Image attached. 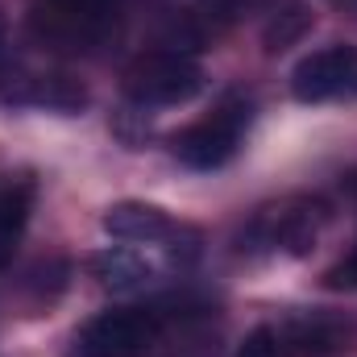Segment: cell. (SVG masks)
I'll use <instances>...</instances> for the list:
<instances>
[{
	"label": "cell",
	"instance_id": "cell-1",
	"mask_svg": "<svg viewBox=\"0 0 357 357\" xmlns=\"http://www.w3.org/2000/svg\"><path fill=\"white\" fill-rule=\"evenodd\" d=\"M121 4L116 0H33L29 29L50 50L91 54L116 33Z\"/></svg>",
	"mask_w": 357,
	"mask_h": 357
},
{
	"label": "cell",
	"instance_id": "cell-2",
	"mask_svg": "<svg viewBox=\"0 0 357 357\" xmlns=\"http://www.w3.org/2000/svg\"><path fill=\"white\" fill-rule=\"evenodd\" d=\"M250 121H254L250 96L233 91L208 116H199L187 129H178L175 137H171V154H175L183 167H191V171H220L241 150V137H245Z\"/></svg>",
	"mask_w": 357,
	"mask_h": 357
},
{
	"label": "cell",
	"instance_id": "cell-3",
	"mask_svg": "<svg viewBox=\"0 0 357 357\" xmlns=\"http://www.w3.org/2000/svg\"><path fill=\"white\" fill-rule=\"evenodd\" d=\"M162 307H112L91 316L71 337V357H150V349L162 341Z\"/></svg>",
	"mask_w": 357,
	"mask_h": 357
},
{
	"label": "cell",
	"instance_id": "cell-4",
	"mask_svg": "<svg viewBox=\"0 0 357 357\" xmlns=\"http://www.w3.org/2000/svg\"><path fill=\"white\" fill-rule=\"evenodd\" d=\"M204 67L183 50H146L125 67V96L137 108H171L204 91Z\"/></svg>",
	"mask_w": 357,
	"mask_h": 357
},
{
	"label": "cell",
	"instance_id": "cell-5",
	"mask_svg": "<svg viewBox=\"0 0 357 357\" xmlns=\"http://www.w3.org/2000/svg\"><path fill=\"white\" fill-rule=\"evenodd\" d=\"M324 225H328V204L324 199H287L278 208H262L250 220V229L241 233V250L303 258V254L316 250Z\"/></svg>",
	"mask_w": 357,
	"mask_h": 357
},
{
	"label": "cell",
	"instance_id": "cell-6",
	"mask_svg": "<svg viewBox=\"0 0 357 357\" xmlns=\"http://www.w3.org/2000/svg\"><path fill=\"white\" fill-rule=\"evenodd\" d=\"M291 96L299 104L357 96V46L337 42V46H324V50H312L307 59H299L291 71Z\"/></svg>",
	"mask_w": 357,
	"mask_h": 357
},
{
	"label": "cell",
	"instance_id": "cell-7",
	"mask_svg": "<svg viewBox=\"0 0 357 357\" xmlns=\"http://www.w3.org/2000/svg\"><path fill=\"white\" fill-rule=\"evenodd\" d=\"M104 233L112 241H129V245H167L178 233V225L158 208V204H146V199H121L112 204L104 216H100Z\"/></svg>",
	"mask_w": 357,
	"mask_h": 357
},
{
	"label": "cell",
	"instance_id": "cell-8",
	"mask_svg": "<svg viewBox=\"0 0 357 357\" xmlns=\"http://www.w3.org/2000/svg\"><path fill=\"white\" fill-rule=\"evenodd\" d=\"M154 274H158L154 262H150L146 254L129 250V245H112V250H104V254L91 258V278H96L104 291H112V295L146 291V287L154 282Z\"/></svg>",
	"mask_w": 357,
	"mask_h": 357
},
{
	"label": "cell",
	"instance_id": "cell-9",
	"mask_svg": "<svg viewBox=\"0 0 357 357\" xmlns=\"http://www.w3.org/2000/svg\"><path fill=\"white\" fill-rule=\"evenodd\" d=\"M33 195H38L33 178H13L8 187H0V270L13 262V254H17L21 237H25Z\"/></svg>",
	"mask_w": 357,
	"mask_h": 357
},
{
	"label": "cell",
	"instance_id": "cell-10",
	"mask_svg": "<svg viewBox=\"0 0 357 357\" xmlns=\"http://www.w3.org/2000/svg\"><path fill=\"white\" fill-rule=\"evenodd\" d=\"M287 357H333L345 349V333L324 316H303L282 328Z\"/></svg>",
	"mask_w": 357,
	"mask_h": 357
},
{
	"label": "cell",
	"instance_id": "cell-11",
	"mask_svg": "<svg viewBox=\"0 0 357 357\" xmlns=\"http://www.w3.org/2000/svg\"><path fill=\"white\" fill-rule=\"evenodd\" d=\"M21 104H42V108H54V112H79L88 104V91L67 75H29Z\"/></svg>",
	"mask_w": 357,
	"mask_h": 357
},
{
	"label": "cell",
	"instance_id": "cell-12",
	"mask_svg": "<svg viewBox=\"0 0 357 357\" xmlns=\"http://www.w3.org/2000/svg\"><path fill=\"white\" fill-rule=\"evenodd\" d=\"M312 8L307 4H282V8H274V17L266 21V29H262V42H266L270 54H278V50H287V46H295L307 29H312Z\"/></svg>",
	"mask_w": 357,
	"mask_h": 357
},
{
	"label": "cell",
	"instance_id": "cell-13",
	"mask_svg": "<svg viewBox=\"0 0 357 357\" xmlns=\"http://www.w3.org/2000/svg\"><path fill=\"white\" fill-rule=\"evenodd\" d=\"M233 357H287L282 328H274V324H258L254 333H245V341L237 345V354Z\"/></svg>",
	"mask_w": 357,
	"mask_h": 357
},
{
	"label": "cell",
	"instance_id": "cell-14",
	"mask_svg": "<svg viewBox=\"0 0 357 357\" xmlns=\"http://www.w3.org/2000/svg\"><path fill=\"white\" fill-rule=\"evenodd\" d=\"M250 4L254 0H199V17L212 21V29H216V25H233Z\"/></svg>",
	"mask_w": 357,
	"mask_h": 357
},
{
	"label": "cell",
	"instance_id": "cell-15",
	"mask_svg": "<svg viewBox=\"0 0 357 357\" xmlns=\"http://www.w3.org/2000/svg\"><path fill=\"white\" fill-rule=\"evenodd\" d=\"M328 291H357V245L337 262V266L324 270V278H320Z\"/></svg>",
	"mask_w": 357,
	"mask_h": 357
},
{
	"label": "cell",
	"instance_id": "cell-16",
	"mask_svg": "<svg viewBox=\"0 0 357 357\" xmlns=\"http://www.w3.org/2000/svg\"><path fill=\"white\" fill-rule=\"evenodd\" d=\"M341 195H345V204H349V208H357V167L341 178Z\"/></svg>",
	"mask_w": 357,
	"mask_h": 357
},
{
	"label": "cell",
	"instance_id": "cell-17",
	"mask_svg": "<svg viewBox=\"0 0 357 357\" xmlns=\"http://www.w3.org/2000/svg\"><path fill=\"white\" fill-rule=\"evenodd\" d=\"M341 13H349V17H357V0H333Z\"/></svg>",
	"mask_w": 357,
	"mask_h": 357
},
{
	"label": "cell",
	"instance_id": "cell-18",
	"mask_svg": "<svg viewBox=\"0 0 357 357\" xmlns=\"http://www.w3.org/2000/svg\"><path fill=\"white\" fill-rule=\"evenodd\" d=\"M0 38H4V25H0ZM0 46H4V42H0Z\"/></svg>",
	"mask_w": 357,
	"mask_h": 357
}]
</instances>
